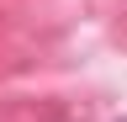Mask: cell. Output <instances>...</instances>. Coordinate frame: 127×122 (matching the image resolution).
Masks as SVG:
<instances>
[{"mask_svg": "<svg viewBox=\"0 0 127 122\" xmlns=\"http://www.w3.org/2000/svg\"><path fill=\"white\" fill-rule=\"evenodd\" d=\"M122 122H127V117H122Z\"/></svg>", "mask_w": 127, "mask_h": 122, "instance_id": "1", "label": "cell"}]
</instances>
